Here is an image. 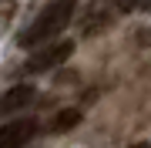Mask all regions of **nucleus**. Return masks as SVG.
Returning <instances> with one entry per match:
<instances>
[{
    "mask_svg": "<svg viewBox=\"0 0 151 148\" xmlns=\"http://www.w3.org/2000/svg\"><path fill=\"white\" fill-rule=\"evenodd\" d=\"M34 135H37V121H34V118L7 121V125L0 128V148H24Z\"/></svg>",
    "mask_w": 151,
    "mask_h": 148,
    "instance_id": "3",
    "label": "nucleus"
},
{
    "mask_svg": "<svg viewBox=\"0 0 151 148\" xmlns=\"http://www.w3.org/2000/svg\"><path fill=\"white\" fill-rule=\"evenodd\" d=\"M74 54V40H47V44L34 47V54L27 57V74H47L54 71V67H60L64 61Z\"/></svg>",
    "mask_w": 151,
    "mask_h": 148,
    "instance_id": "2",
    "label": "nucleus"
},
{
    "mask_svg": "<svg viewBox=\"0 0 151 148\" xmlns=\"http://www.w3.org/2000/svg\"><path fill=\"white\" fill-rule=\"evenodd\" d=\"M81 108H64V111H57V115H54V121H50V131H70V128H77V125H81Z\"/></svg>",
    "mask_w": 151,
    "mask_h": 148,
    "instance_id": "5",
    "label": "nucleus"
},
{
    "mask_svg": "<svg viewBox=\"0 0 151 148\" xmlns=\"http://www.w3.org/2000/svg\"><path fill=\"white\" fill-rule=\"evenodd\" d=\"M114 7H118V10H134V7L141 4V0H111Z\"/></svg>",
    "mask_w": 151,
    "mask_h": 148,
    "instance_id": "6",
    "label": "nucleus"
},
{
    "mask_svg": "<svg viewBox=\"0 0 151 148\" xmlns=\"http://www.w3.org/2000/svg\"><path fill=\"white\" fill-rule=\"evenodd\" d=\"M34 98H37V91H34L30 84H14V88H7V94L0 98V111H4V115L24 111L27 104H34Z\"/></svg>",
    "mask_w": 151,
    "mask_h": 148,
    "instance_id": "4",
    "label": "nucleus"
},
{
    "mask_svg": "<svg viewBox=\"0 0 151 148\" xmlns=\"http://www.w3.org/2000/svg\"><path fill=\"white\" fill-rule=\"evenodd\" d=\"M138 7H141V10H151V0H141Z\"/></svg>",
    "mask_w": 151,
    "mask_h": 148,
    "instance_id": "8",
    "label": "nucleus"
},
{
    "mask_svg": "<svg viewBox=\"0 0 151 148\" xmlns=\"http://www.w3.org/2000/svg\"><path fill=\"white\" fill-rule=\"evenodd\" d=\"M77 10V0H50L34 20L17 34V44L20 47H40L47 40H57L60 30L70 24V17Z\"/></svg>",
    "mask_w": 151,
    "mask_h": 148,
    "instance_id": "1",
    "label": "nucleus"
},
{
    "mask_svg": "<svg viewBox=\"0 0 151 148\" xmlns=\"http://www.w3.org/2000/svg\"><path fill=\"white\" fill-rule=\"evenodd\" d=\"M128 148H151V142H134V145H128Z\"/></svg>",
    "mask_w": 151,
    "mask_h": 148,
    "instance_id": "7",
    "label": "nucleus"
}]
</instances>
